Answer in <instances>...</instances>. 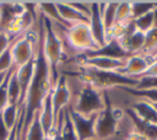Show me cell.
I'll list each match as a JSON object with an SVG mask.
<instances>
[{
  "instance_id": "6da1fadb",
  "label": "cell",
  "mask_w": 157,
  "mask_h": 140,
  "mask_svg": "<svg viewBox=\"0 0 157 140\" xmlns=\"http://www.w3.org/2000/svg\"><path fill=\"white\" fill-rule=\"evenodd\" d=\"M53 84L50 80L49 66L45 60L43 53V42H42V25L39 22V34H38V43L36 50V63H34V72L31 81V85L27 90L25 101L22 103L25 109V123L21 131V139L25 136L27 128L29 126L33 117L40 109L42 102L45 96L52 91Z\"/></svg>"
},
{
  "instance_id": "7a4b0ae2",
  "label": "cell",
  "mask_w": 157,
  "mask_h": 140,
  "mask_svg": "<svg viewBox=\"0 0 157 140\" xmlns=\"http://www.w3.org/2000/svg\"><path fill=\"white\" fill-rule=\"evenodd\" d=\"M65 76L71 75L76 76L83 85L92 86L99 91L108 90L110 87H135L139 82V79L130 77L126 75L120 74L119 71H104V70H97L87 66H78L77 71H65L63 72Z\"/></svg>"
},
{
  "instance_id": "3957f363",
  "label": "cell",
  "mask_w": 157,
  "mask_h": 140,
  "mask_svg": "<svg viewBox=\"0 0 157 140\" xmlns=\"http://www.w3.org/2000/svg\"><path fill=\"white\" fill-rule=\"evenodd\" d=\"M39 22L42 25V42H43V53L45 56V60L49 66V72H50V80L53 86L55 85L59 75H58V65L63 61L64 59V48L61 39L56 34L53 22L43 16L42 14L39 15Z\"/></svg>"
},
{
  "instance_id": "277c9868",
  "label": "cell",
  "mask_w": 157,
  "mask_h": 140,
  "mask_svg": "<svg viewBox=\"0 0 157 140\" xmlns=\"http://www.w3.org/2000/svg\"><path fill=\"white\" fill-rule=\"evenodd\" d=\"M102 96L104 107L97 114L94 124V134L96 139L98 140H105L113 136L117 133L119 122L123 117V111L113 107V103L108 95V90L102 91Z\"/></svg>"
},
{
  "instance_id": "5b68a950",
  "label": "cell",
  "mask_w": 157,
  "mask_h": 140,
  "mask_svg": "<svg viewBox=\"0 0 157 140\" xmlns=\"http://www.w3.org/2000/svg\"><path fill=\"white\" fill-rule=\"evenodd\" d=\"M103 107L104 103L102 91L92 86L83 85V87L77 95L75 106H72L71 108L83 117H91L98 114L103 109Z\"/></svg>"
},
{
  "instance_id": "8992f818",
  "label": "cell",
  "mask_w": 157,
  "mask_h": 140,
  "mask_svg": "<svg viewBox=\"0 0 157 140\" xmlns=\"http://www.w3.org/2000/svg\"><path fill=\"white\" fill-rule=\"evenodd\" d=\"M36 38H38V34L31 31H26L21 37H18L10 44V52L15 68H20L27 64L29 60H32L36 56V50H34V47L37 45V43L34 42Z\"/></svg>"
},
{
  "instance_id": "52a82bcc",
  "label": "cell",
  "mask_w": 157,
  "mask_h": 140,
  "mask_svg": "<svg viewBox=\"0 0 157 140\" xmlns=\"http://www.w3.org/2000/svg\"><path fill=\"white\" fill-rule=\"evenodd\" d=\"M66 38L70 43V45L82 53L93 52L98 49V45L96 44L88 23H74L70 28L66 29Z\"/></svg>"
},
{
  "instance_id": "ba28073f",
  "label": "cell",
  "mask_w": 157,
  "mask_h": 140,
  "mask_svg": "<svg viewBox=\"0 0 157 140\" xmlns=\"http://www.w3.org/2000/svg\"><path fill=\"white\" fill-rule=\"evenodd\" d=\"M71 98V92L67 84V77L61 74L59 75L55 85L52 88V102H53V111H54V119L58 123L59 115L61 112L67 108V104Z\"/></svg>"
},
{
  "instance_id": "9c48e42d",
  "label": "cell",
  "mask_w": 157,
  "mask_h": 140,
  "mask_svg": "<svg viewBox=\"0 0 157 140\" xmlns=\"http://www.w3.org/2000/svg\"><path fill=\"white\" fill-rule=\"evenodd\" d=\"M69 115L71 118L74 129L76 131L77 139L78 140H91V139H96V134H94V124H96V115H91V117H83L78 113H76L71 107L67 108Z\"/></svg>"
},
{
  "instance_id": "30bf717a",
  "label": "cell",
  "mask_w": 157,
  "mask_h": 140,
  "mask_svg": "<svg viewBox=\"0 0 157 140\" xmlns=\"http://www.w3.org/2000/svg\"><path fill=\"white\" fill-rule=\"evenodd\" d=\"M76 61L78 66H87L104 71H119L125 64V60L110 59L105 56H86L83 54H78Z\"/></svg>"
},
{
  "instance_id": "8fae6325",
  "label": "cell",
  "mask_w": 157,
  "mask_h": 140,
  "mask_svg": "<svg viewBox=\"0 0 157 140\" xmlns=\"http://www.w3.org/2000/svg\"><path fill=\"white\" fill-rule=\"evenodd\" d=\"M88 26L92 33V37L98 45V48L103 47L107 43V33L103 25V20L101 16L99 2H91V12L88 17Z\"/></svg>"
},
{
  "instance_id": "7c38bea8",
  "label": "cell",
  "mask_w": 157,
  "mask_h": 140,
  "mask_svg": "<svg viewBox=\"0 0 157 140\" xmlns=\"http://www.w3.org/2000/svg\"><path fill=\"white\" fill-rule=\"evenodd\" d=\"M150 63H151V60H150L148 55L135 54V55L129 56L125 60V64L119 70V72L123 74V75L130 76V77L139 79L140 76H142L146 72V70L150 66Z\"/></svg>"
},
{
  "instance_id": "4fadbf2b",
  "label": "cell",
  "mask_w": 157,
  "mask_h": 140,
  "mask_svg": "<svg viewBox=\"0 0 157 140\" xmlns=\"http://www.w3.org/2000/svg\"><path fill=\"white\" fill-rule=\"evenodd\" d=\"M86 56H105L110 59H118V60H126L129 56H131L120 44V42L115 38L109 39L103 47L87 53H81Z\"/></svg>"
},
{
  "instance_id": "5bb4252c",
  "label": "cell",
  "mask_w": 157,
  "mask_h": 140,
  "mask_svg": "<svg viewBox=\"0 0 157 140\" xmlns=\"http://www.w3.org/2000/svg\"><path fill=\"white\" fill-rule=\"evenodd\" d=\"M25 12L23 2L0 1V31L5 32L9 25Z\"/></svg>"
},
{
  "instance_id": "9a60e30c",
  "label": "cell",
  "mask_w": 157,
  "mask_h": 140,
  "mask_svg": "<svg viewBox=\"0 0 157 140\" xmlns=\"http://www.w3.org/2000/svg\"><path fill=\"white\" fill-rule=\"evenodd\" d=\"M38 118H39V123L43 129V133H44L45 138H48L49 134L52 133V130L56 126V123L54 119L53 102H52V91L43 99L40 109L38 111Z\"/></svg>"
},
{
  "instance_id": "2e32d148",
  "label": "cell",
  "mask_w": 157,
  "mask_h": 140,
  "mask_svg": "<svg viewBox=\"0 0 157 140\" xmlns=\"http://www.w3.org/2000/svg\"><path fill=\"white\" fill-rule=\"evenodd\" d=\"M34 63H36V56L32 60H29L27 64H25V65H22L20 68H16V76H17V80L20 82V86H21L20 107L22 106V103L25 101L27 90H28V87L31 85V81H32L33 72H34Z\"/></svg>"
},
{
  "instance_id": "e0dca14e",
  "label": "cell",
  "mask_w": 157,
  "mask_h": 140,
  "mask_svg": "<svg viewBox=\"0 0 157 140\" xmlns=\"http://www.w3.org/2000/svg\"><path fill=\"white\" fill-rule=\"evenodd\" d=\"M141 120L150 123V124H156L157 125V111L152 106V103L144 101V99H137L136 102L131 103L129 107Z\"/></svg>"
},
{
  "instance_id": "ac0fdd59",
  "label": "cell",
  "mask_w": 157,
  "mask_h": 140,
  "mask_svg": "<svg viewBox=\"0 0 157 140\" xmlns=\"http://www.w3.org/2000/svg\"><path fill=\"white\" fill-rule=\"evenodd\" d=\"M56 2V7L58 11L61 16V18L64 21H66L69 25H74V23H88V16L80 12L78 10L74 9L72 6H70L67 4V1H55Z\"/></svg>"
},
{
  "instance_id": "d6986e66",
  "label": "cell",
  "mask_w": 157,
  "mask_h": 140,
  "mask_svg": "<svg viewBox=\"0 0 157 140\" xmlns=\"http://www.w3.org/2000/svg\"><path fill=\"white\" fill-rule=\"evenodd\" d=\"M125 113L130 118L135 130H137L139 133L145 135L148 140H157V125L156 124H150V123H146V122L141 120L130 108H126Z\"/></svg>"
},
{
  "instance_id": "ffe728a7",
  "label": "cell",
  "mask_w": 157,
  "mask_h": 140,
  "mask_svg": "<svg viewBox=\"0 0 157 140\" xmlns=\"http://www.w3.org/2000/svg\"><path fill=\"white\" fill-rule=\"evenodd\" d=\"M37 6H38V10L40 11V14L45 17H48L53 23H58L60 25L61 27L65 28V31L67 28L71 27V25H69L66 21H64L58 11V7H56V2L54 1H44V2H37Z\"/></svg>"
},
{
  "instance_id": "44dd1931",
  "label": "cell",
  "mask_w": 157,
  "mask_h": 140,
  "mask_svg": "<svg viewBox=\"0 0 157 140\" xmlns=\"http://www.w3.org/2000/svg\"><path fill=\"white\" fill-rule=\"evenodd\" d=\"M56 125H59V131H60L61 140H78L77 135H76V131L74 129L71 118L69 115L67 108H65L61 112V114L59 115Z\"/></svg>"
},
{
  "instance_id": "7402d4cb",
  "label": "cell",
  "mask_w": 157,
  "mask_h": 140,
  "mask_svg": "<svg viewBox=\"0 0 157 140\" xmlns=\"http://www.w3.org/2000/svg\"><path fill=\"white\" fill-rule=\"evenodd\" d=\"M119 1H108V2H99V10H101V16L103 20V25L105 28V33L114 27L115 25V12L118 7Z\"/></svg>"
},
{
  "instance_id": "603a6c76",
  "label": "cell",
  "mask_w": 157,
  "mask_h": 140,
  "mask_svg": "<svg viewBox=\"0 0 157 140\" xmlns=\"http://www.w3.org/2000/svg\"><path fill=\"white\" fill-rule=\"evenodd\" d=\"M7 98L9 103L11 104H17L20 107V101H21V86L16 76V68L11 71L7 81Z\"/></svg>"
},
{
  "instance_id": "cb8c5ba5",
  "label": "cell",
  "mask_w": 157,
  "mask_h": 140,
  "mask_svg": "<svg viewBox=\"0 0 157 140\" xmlns=\"http://www.w3.org/2000/svg\"><path fill=\"white\" fill-rule=\"evenodd\" d=\"M157 7V1H130L131 20L152 12Z\"/></svg>"
},
{
  "instance_id": "d4e9b609",
  "label": "cell",
  "mask_w": 157,
  "mask_h": 140,
  "mask_svg": "<svg viewBox=\"0 0 157 140\" xmlns=\"http://www.w3.org/2000/svg\"><path fill=\"white\" fill-rule=\"evenodd\" d=\"M21 140H47L43 129L40 126L39 123V118H38V113L33 117L29 126L27 128V131L25 134V136Z\"/></svg>"
},
{
  "instance_id": "484cf974",
  "label": "cell",
  "mask_w": 157,
  "mask_h": 140,
  "mask_svg": "<svg viewBox=\"0 0 157 140\" xmlns=\"http://www.w3.org/2000/svg\"><path fill=\"white\" fill-rule=\"evenodd\" d=\"M119 88L121 91L128 92L131 96H135L139 99H144L150 103H157V90H136L134 87H128V86H123Z\"/></svg>"
},
{
  "instance_id": "4316f807",
  "label": "cell",
  "mask_w": 157,
  "mask_h": 140,
  "mask_svg": "<svg viewBox=\"0 0 157 140\" xmlns=\"http://www.w3.org/2000/svg\"><path fill=\"white\" fill-rule=\"evenodd\" d=\"M2 117V120L5 123V125L9 129H12L16 124H17V119H18V114H20V107L17 104H11L9 103L2 112L0 113Z\"/></svg>"
},
{
  "instance_id": "83f0119b",
  "label": "cell",
  "mask_w": 157,
  "mask_h": 140,
  "mask_svg": "<svg viewBox=\"0 0 157 140\" xmlns=\"http://www.w3.org/2000/svg\"><path fill=\"white\" fill-rule=\"evenodd\" d=\"M131 21L130 1H119L115 12V25H124Z\"/></svg>"
},
{
  "instance_id": "f1b7e54d",
  "label": "cell",
  "mask_w": 157,
  "mask_h": 140,
  "mask_svg": "<svg viewBox=\"0 0 157 140\" xmlns=\"http://www.w3.org/2000/svg\"><path fill=\"white\" fill-rule=\"evenodd\" d=\"M156 49H157V28L153 27L145 33V43L141 54L151 55L152 52H155Z\"/></svg>"
},
{
  "instance_id": "f546056e",
  "label": "cell",
  "mask_w": 157,
  "mask_h": 140,
  "mask_svg": "<svg viewBox=\"0 0 157 140\" xmlns=\"http://www.w3.org/2000/svg\"><path fill=\"white\" fill-rule=\"evenodd\" d=\"M134 23V27L136 31L141 32V33H146L148 32L151 28H153V17H152V12H148L146 15H142L135 20H131Z\"/></svg>"
},
{
  "instance_id": "4dcf8cb0",
  "label": "cell",
  "mask_w": 157,
  "mask_h": 140,
  "mask_svg": "<svg viewBox=\"0 0 157 140\" xmlns=\"http://www.w3.org/2000/svg\"><path fill=\"white\" fill-rule=\"evenodd\" d=\"M136 90H157V76H140Z\"/></svg>"
},
{
  "instance_id": "1f68e13d",
  "label": "cell",
  "mask_w": 157,
  "mask_h": 140,
  "mask_svg": "<svg viewBox=\"0 0 157 140\" xmlns=\"http://www.w3.org/2000/svg\"><path fill=\"white\" fill-rule=\"evenodd\" d=\"M12 68H13V63H12V56H11V52H10V47H9L0 55V74L7 72Z\"/></svg>"
},
{
  "instance_id": "d6a6232c",
  "label": "cell",
  "mask_w": 157,
  "mask_h": 140,
  "mask_svg": "<svg viewBox=\"0 0 157 140\" xmlns=\"http://www.w3.org/2000/svg\"><path fill=\"white\" fill-rule=\"evenodd\" d=\"M13 68H15V66H13ZM13 68L7 71L6 79H5V81L2 82V85L0 86V113H1L2 109L9 104V98H7V81H9V76H10V74H11V71L13 70Z\"/></svg>"
},
{
  "instance_id": "836d02e7",
  "label": "cell",
  "mask_w": 157,
  "mask_h": 140,
  "mask_svg": "<svg viewBox=\"0 0 157 140\" xmlns=\"http://www.w3.org/2000/svg\"><path fill=\"white\" fill-rule=\"evenodd\" d=\"M67 4L70 6H72L74 9L78 10L80 12L87 15L90 17V12H91V2L88 1H67Z\"/></svg>"
},
{
  "instance_id": "e575fe53",
  "label": "cell",
  "mask_w": 157,
  "mask_h": 140,
  "mask_svg": "<svg viewBox=\"0 0 157 140\" xmlns=\"http://www.w3.org/2000/svg\"><path fill=\"white\" fill-rule=\"evenodd\" d=\"M13 42V39L11 37H9L5 32L0 31V55L10 47V44Z\"/></svg>"
},
{
  "instance_id": "d590c367",
  "label": "cell",
  "mask_w": 157,
  "mask_h": 140,
  "mask_svg": "<svg viewBox=\"0 0 157 140\" xmlns=\"http://www.w3.org/2000/svg\"><path fill=\"white\" fill-rule=\"evenodd\" d=\"M11 130H12V129H9V128L5 125V123H4V120H2V117H1V114H0V140H7L9 136H10Z\"/></svg>"
},
{
  "instance_id": "8d00e7d4",
  "label": "cell",
  "mask_w": 157,
  "mask_h": 140,
  "mask_svg": "<svg viewBox=\"0 0 157 140\" xmlns=\"http://www.w3.org/2000/svg\"><path fill=\"white\" fill-rule=\"evenodd\" d=\"M126 140H148L145 135H142L141 133H139L137 130H131L128 135H126Z\"/></svg>"
},
{
  "instance_id": "74e56055",
  "label": "cell",
  "mask_w": 157,
  "mask_h": 140,
  "mask_svg": "<svg viewBox=\"0 0 157 140\" xmlns=\"http://www.w3.org/2000/svg\"><path fill=\"white\" fill-rule=\"evenodd\" d=\"M142 76H157V61H151L148 69Z\"/></svg>"
},
{
  "instance_id": "f35d334b",
  "label": "cell",
  "mask_w": 157,
  "mask_h": 140,
  "mask_svg": "<svg viewBox=\"0 0 157 140\" xmlns=\"http://www.w3.org/2000/svg\"><path fill=\"white\" fill-rule=\"evenodd\" d=\"M6 75H7V72H1V74H0V86H1V85H2V82L5 81Z\"/></svg>"
},
{
  "instance_id": "ab89813d",
  "label": "cell",
  "mask_w": 157,
  "mask_h": 140,
  "mask_svg": "<svg viewBox=\"0 0 157 140\" xmlns=\"http://www.w3.org/2000/svg\"><path fill=\"white\" fill-rule=\"evenodd\" d=\"M148 56H150V60H151V61H157V52L153 53L152 55H148Z\"/></svg>"
},
{
  "instance_id": "60d3db41",
  "label": "cell",
  "mask_w": 157,
  "mask_h": 140,
  "mask_svg": "<svg viewBox=\"0 0 157 140\" xmlns=\"http://www.w3.org/2000/svg\"><path fill=\"white\" fill-rule=\"evenodd\" d=\"M152 106H153V107H155V109L157 111V103H152Z\"/></svg>"
},
{
  "instance_id": "b9f144b4",
  "label": "cell",
  "mask_w": 157,
  "mask_h": 140,
  "mask_svg": "<svg viewBox=\"0 0 157 140\" xmlns=\"http://www.w3.org/2000/svg\"><path fill=\"white\" fill-rule=\"evenodd\" d=\"M91 140H98V139H91Z\"/></svg>"
}]
</instances>
